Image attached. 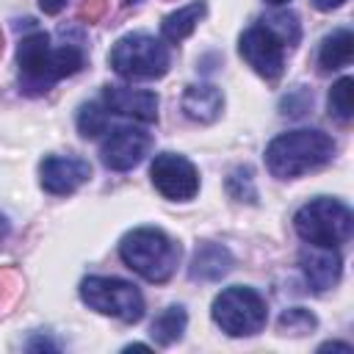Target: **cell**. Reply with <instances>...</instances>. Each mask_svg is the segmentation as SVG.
<instances>
[{
    "mask_svg": "<svg viewBox=\"0 0 354 354\" xmlns=\"http://www.w3.org/2000/svg\"><path fill=\"white\" fill-rule=\"evenodd\" d=\"M86 53L77 44L53 47L50 36L39 28H30L17 44V86L25 97L47 94L58 80L80 72Z\"/></svg>",
    "mask_w": 354,
    "mask_h": 354,
    "instance_id": "cell-1",
    "label": "cell"
},
{
    "mask_svg": "<svg viewBox=\"0 0 354 354\" xmlns=\"http://www.w3.org/2000/svg\"><path fill=\"white\" fill-rule=\"evenodd\" d=\"M335 158V141L315 127L279 133L266 147V166L277 180H296L307 171L326 166Z\"/></svg>",
    "mask_w": 354,
    "mask_h": 354,
    "instance_id": "cell-2",
    "label": "cell"
},
{
    "mask_svg": "<svg viewBox=\"0 0 354 354\" xmlns=\"http://www.w3.org/2000/svg\"><path fill=\"white\" fill-rule=\"evenodd\" d=\"M119 257L147 282H166L177 271L180 243L158 227H136L119 241Z\"/></svg>",
    "mask_w": 354,
    "mask_h": 354,
    "instance_id": "cell-3",
    "label": "cell"
},
{
    "mask_svg": "<svg viewBox=\"0 0 354 354\" xmlns=\"http://www.w3.org/2000/svg\"><path fill=\"white\" fill-rule=\"evenodd\" d=\"M108 64L124 80H158L169 72L171 55L163 39L152 33H127L111 47Z\"/></svg>",
    "mask_w": 354,
    "mask_h": 354,
    "instance_id": "cell-4",
    "label": "cell"
},
{
    "mask_svg": "<svg viewBox=\"0 0 354 354\" xmlns=\"http://www.w3.org/2000/svg\"><path fill=\"white\" fill-rule=\"evenodd\" d=\"M293 230L301 241H307L313 246H340L351 238L354 213L340 199L318 196L296 210Z\"/></svg>",
    "mask_w": 354,
    "mask_h": 354,
    "instance_id": "cell-5",
    "label": "cell"
},
{
    "mask_svg": "<svg viewBox=\"0 0 354 354\" xmlns=\"http://www.w3.org/2000/svg\"><path fill=\"white\" fill-rule=\"evenodd\" d=\"M216 326L230 337H252L268 321V304L254 288L232 285L224 288L210 307Z\"/></svg>",
    "mask_w": 354,
    "mask_h": 354,
    "instance_id": "cell-6",
    "label": "cell"
},
{
    "mask_svg": "<svg viewBox=\"0 0 354 354\" xmlns=\"http://www.w3.org/2000/svg\"><path fill=\"white\" fill-rule=\"evenodd\" d=\"M80 299L83 304H88V310L119 318L124 324L141 321L147 310L141 290L133 282L116 277H86L80 282Z\"/></svg>",
    "mask_w": 354,
    "mask_h": 354,
    "instance_id": "cell-7",
    "label": "cell"
},
{
    "mask_svg": "<svg viewBox=\"0 0 354 354\" xmlns=\"http://www.w3.org/2000/svg\"><path fill=\"white\" fill-rule=\"evenodd\" d=\"M149 180L155 191L171 202H188L199 194V171L196 166L174 152H160L152 158Z\"/></svg>",
    "mask_w": 354,
    "mask_h": 354,
    "instance_id": "cell-8",
    "label": "cell"
},
{
    "mask_svg": "<svg viewBox=\"0 0 354 354\" xmlns=\"http://www.w3.org/2000/svg\"><path fill=\"white\" fill-rule=\"evenodd\" d=\"M238 53L263 80H279L285 69V44L271 28L263 22L246 28L238 39Z\"/></svg>",
    "mask_w": 354,
    "mask_h": 354,
    "instance_id": "cell-9",
    "label": "cell"
},
{
    "mask_svg": "<svg viewBox=\"0 0 354 354\" xmlns=\"http://www.w3.org/2000/svg\"><path fill=\"white\" fill-rule=\"evenodd\" d=\"M149 147L152 138L141 127H113L100 144V160L111 171H130L144 160Z\"/></svg>",
    "mask_w": 354,
    "mask_h": 354,
    "instance_id": "cell-10",
    "label": "cell"
},
{
    "mask_svg": "<svg viewBox=\"0 0 354 354\" xmlns=\"http://www.w3.org/2000/svg\"><path fill=\"white\" fill-rule=\"evenodd\" d=\"M91 180V166L83 158H72V155H47L39 163V183L47 194L53 196H66L75 194L83 183Z\"/></svg>",
    "mask_w": 354,
    "mask_h": 354,
    "instance_id": "cell-11",
    "label": "cell"
},
{
    "mask_svg": "<svg viewBox=\"0 0 354 354\" xmlns=\"http://www.w3.org/2000/svg\"><path fill=\"white\" fill-rule=\"evenodd\" d=\"M102 105L108 113L136 119L141 124L158 122V94L147 88H130V86H105L102 88Z\"/></svg>",
    "mask_w": 354,
    "mask_h": 354,
    "instance_id": "cell-12",
    "label": "cell"
},
{
    "mask_svg": "<svg viewBox=\"0 0 354 354\" xmlns=\"http://www.w3.org/2000/svg\"><path fill=\"white\" fill-rule=\"evenodd\" d=\"M299 266H301V274H304L310 290H315V293L335 288L343 274V257H340L337 246H313L310 243L299 252Z\"/></svg>",
    "mask_w": 354,
    "mask_h": 354,
    "instance_id": "cell-13",
    "label": "cell"
},
{
    "mask_svg": "<svg viewBox=\"0 0 354 354\" xmlns=\"http://www.w3.org/2000/svg\"><path fill=\"white\" fill-rule=\"evenodd\" d=\"M180 108L183 113L191 119V122H199V124H210L221 116L224 111V94L218 86L213 83H191L185 91H183V100H180Z\"/></svg>",
    "mask_w": 354,
    "mask_h": 354,
    "instance_id": "cell-14",
    "label": "cell"
},
{
    "mask_svg": "<svg viewBox=\"0 0 354 354\" xmlns=\"http://www.w3.org/2000/svg\"><path fill=\"white\" fill-rule=\"evenodd\" d=\"M230 268H232V252L224 243L205 241V243L196 246V252L191 257V266H188V274H191V279L216 282L224 274H230Z\"/></svg>",
    "mask_w": 354,
    "mask_h": 354,
    "instance_id": "cell-15",
    "label": "cell"
},
{
    "mask_svg": "<svg viewBox=\"0 0 354 354\" xmlns=\"http://www.w3.org/2000/svg\"><path fill=\"white\" fill-rule=\"evenodd\" d=\"M205 14H207V3H205V0H194V3H188V6H183V8H177V11H171V14H166L163 22H160V36H163V41L180 44L183 39H188V36L196 30V25L205 19Z\"/></svg>",
    "mask_w": 354,
    "mask_h": 354,
    "instance_id": "cell-16",
    "label": "cell"
},
{
    "mask_svg": "<svg viewBox=\"0 0 354 354\" xmlns=\"http://www.w3.org/2000/svg\"><path fill=\"white\" fill-rule=\"evenodd\" d=\"M354 58V33L348 28H335L321 39L318 47V66L321 72H335L348 66Z\"/></svg>",
    "mask_w": 354,
    "mask_h": 354,
    "instance_id": "cell-17",
    "label": "cell"
},
{
    "mask_svg": "<svg viewBox=\"0 0 354 354\" xmlns=\"http://www.w3.org/2000/svg\"><path fill=\"white\" fill-rule=\"evenodd\" d=\"M185 326H188V313H185V307L171 304V307H166V310L152 321L149 335H152V340H155L158 346H171V343H177V340L183 337Z\"/></svg>",
    "mask_w": 354,
    "mask_h": 354,
    "instance_id": "cell-18",
    "label": "cell"
},
{
    "mask_svg": "<svg viewBox=\"0 0 354 354\" xmlns=\"http://www.w3.org/2000/svg\"><path fill=\"white\" fill-rule=\"evenodd\" d=\"M354 80L351 77H340L332 88H329V97H326V105H329V116L337 119L340 124H348L351 116H354V100H351V88Z\"/></svg>",
    "mask_w": 354,
    "mask_h": 354,
    "instance_id": "cell-19",
    "label": "cell"
},
{
    "mask_svg": "<svg viewBox=\"0 0 354 354\" xmlns=\"http://www.w3.org/2000/svg\"><path fill=\"white\" fill-rule=\"evenodd\" d=\"M260 22L266 28H271L285 47H296L299 39H301V25H299V17L293 11H274V14L263 17Z\"/></svg>",
    "mask_w": 354,
    "mask_h": 354,
    "instance_id": "cell-20",
    "label": "cell"
},
{
    "mask_svg": "<svg viewBox=\"0 0 354 354\" xmlns=\"http://www.w3.org/2000/svg\"><path fill=\"white\" fill-rule=\"evenodd\" d=\"M105 127H108V111H105V105H100V102L80 105V111H77V133L83 138H94V136L105 133Z\"/></svg>",
    "mask_w": 354,
    "mask_h": 354,
    "instance_id": "cell-21",
    "label": "cell"
},
{
    "mask_svg": "<svg viewBox=\"0 0 354 354\" xmlns=\"http://www.w3.org/2000/svg\"><path fill=\"white\" fill-rule=\"evenodd\" d=\"M227 194L235 202H246V205H254L257 202V188H254V177H252V169L249 166H238V169L230 171V177H227Z\"/></svg>",
    "mask_w": 354,
    "mask_h": 354,
    "instance_id": "cell-22",
    "label": "cell"
},
{
    "mask_svg": "<svg viewBox=\"0 0 354 354\" xmlns=\"http://www.w3.org/2000/svg\"><path fill=\"white\" fill-rule=\"evenodd\" d=\"M277 326H279L282 335H296L299 337V335L313 332L318 326V318L310 310H304V307H288V310H282Z\"/></svg>",
    "mask_w": 354,
    "mask_h": 354,
    "instance_id": "cell-23",
    "label": "cell"
},
{
    "mask_svg": "<svg viewBox=\"0 0 354 354\" xmlns=\"http://www.w3.org/2000/svg\"><path fill=\"white\" fill-rule=\"evenodd\" d=\"M105 8H108L105 0H86V3L80 6V19H86V22H97V19L105 14Z\"/></svg>",
    "mask_w": 354,
    "mask_h": 354,
    "instance_id": "cell-24",
    "label": "cell"
},
{
    "mask_svg": "<svg viewBox=\"0 0 354 354\" xmlns=\"http://www.w3.org/2000/svg\"><path fill=\"white\" fill-rule=\"evenodd\" d=\"M64 6H66V0H39V8L44 14H58Z\"/></svg>",
    "mask_w": 354,
    "mask_h": 354,
    "instance_id": "cell-25",
    "label": "cell"
},
{
    "mask_svg": "<svg viewBox=\"0 0 354 354\" xmlns=\"http://www.w3.org/2000/svg\"><path fill=\"white\" fill-rule=\"evenodd\" d=\"M310 3H313L318 11H332V8H340L346 0H310Z\"/></svg>",
    "mask_w": 354,
    "mask_h": 354,
    "instance_id": "cell-26",
    "label": "cell"
},
{
    "mask_svg": "<svg viewBox=\"0 0 354 354\" xmlns=\"http://www.w3.org/2000/svg\"><path fill=\"white\" fill-rule=\"evenodd\" d=\"M326 348H332V351H351V346L348 343H324V346H318V351H326Z\"/></svg>",
    "mask_w": 354,
    "mask_h": 354,
    "instance_id": "cell-27",
    "label": "cell"
},
{
    "mask_svg": "<svg viewBox=\"0 0 354 354\" xmlns=\"http://www.w3.org/2000/svg\"><path fill=\"white\" fill-rule=\"evenodd\" d=\"M8 230H11V227H8V218H6L3 213H0V241H6V235H8Z\"/></svg>",
    "mask_w": 354,
    "mask_h": 354,
    "instance_id": "cell-28",
    "label": "cell"
},
{
    "mask_svg": "<svg viewBox=\"0 0 354 354\" xmlns=\"http://www.w3.org/2000/svg\"><path fill=\"white\" fill-rule=\"evenodd\" d=\"M133 348H136V351H149V346H147V343H133V346H124V351H133Z\"/></svg>",
    "mask_w": 354,
    "mask_h": 354,
    "instance_id": "cell-29",
    "label": "cell"
},
{
    "mask_svg": "<svg viewBox=\"0 0 354 354\" xmlns=\"http://www.w3.org/2000/svg\"><path fill=\"white\" fill-rule=\"evenodd\" d=\"M266 3H268V6H285L288 0H266Z\"/></svg>",
    "mask_w": 354,
    "mask_h": 354,
    "instance_id": "cell-30",
    "label": "cell"
},
{
    "mask_svg": "<svg viewBox=\"0 0 354 354\" xmlns=\"http://www.w3.org/2000/svg\"><path fill=\"white\" fill-rule=\"evenodd\" d=\"M133 3H141V0H124V6H133Z\"/></svg>",
    "mask_w": 354,
    "mask_h": 354,
    "instance_id": "cell-31",
    "label": "cell"
},
{
    "mask_svg": "<svg viewBox=\"0 0 354 354\" xmlns=\"http://www.w3.org/2000/svg\"><path fill=\"white\" fill-rule=\"evenodd\" d=\"M0 53H3V33H0Z\"/></svg>",
    "mask_w": 354,
    "mask_h": 354,
    "instance_id": "cell-32",
    "label": "cell"
}]
</instances>
